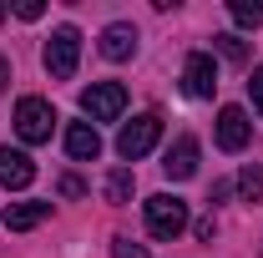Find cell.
Returning a JSON list of instances; mask_svg holds the SVG:
<instances>
[{"label":"cell","instance_id":"cell-1","mask_svg":"<svg viewBox=\"0 0 263 258\" xmlns=\"http://www.w3.org/2000/svg\"><path fill=\"white\" fill-rule=\"evenodd\" d=\"M142 218H147V233L152 238H177L187 228V202L172 197V193H152L142 202Z\"/></svg>","mask_w":263,"mask_h":258},{"label":"cell","instance_id":"cell-2","mask_svg":"<svg viewBox=\"0 0 263 258\" xmlns=\"http://www.w3.org/2000/svg\"><path fill=\"white\" fill-rule=\"evenodd\" d=\"M51 127H56V106L46 97H21L15 101V132H21V142H51Z\"/></svg>","mask_w":263,"mask_h":258},{"label":"cell","instance_id":"cell-3","mask_svg":"<svg viewBox=\"0 0 263 258\" xmlns=\"http://www.w3.org/2000/svg\"><path fill=\"white\" fill-rule=\"evenodd\" d=\"M76 61H81V31L76 26H56L51 41H46V71L56 81H71L76 76Z\"/></svg>","mask_w":263,"mask_h":258},{"label":"cell","instance_id":"cell-4","mask_svg":"<svg viewBox=\"0 0 263 258\" xmlns=\"http://www.w3.org/2000/svg\"><path fill=\"white\" fill-rule=\"evenodd\" d=\"M81 112L91 117V127H97V122H117V117L127 112V86H122V81H91V86L81 91Z\"/></svg>","mask_w":263,"mask_h":258},{"label":"cell","instance_id":"cell-5","mask_svg":"<svg viewBox=\"0 0 263 258\" xmlns=\"http://www.w3.org/2000/svg\"><path fill=\"white\" fill-rule=\"evenodd\" d=\"M157 137H162V117L142 112V117H132L127 127L117 132V152H122L127 162H137V157H147V152L157 147Z\"/></svg>","mask_w":263,"mask_h":258},{"label":"cell","instance_id":"cell-6","mask_svg":"<svg viewBox=\"0 0 263 258\" xmlns=\"http://www.w3.org/2000/svg\"><path fill=\"white\" fill-rule=\"evenodd\" d=\"M182 91L197 97V101H208L213 91H218V66H213L208 51H193V56L182 61Z\"/></svg>","mask_w":263,"mask_h":258},{"label":"cell","instance_id":"cell-7","mask_svg":"<svg viewBox=\"0 0 263 258\" xmlns=\"http://www.w3.org/2000/svg\"><path fill=\"white\" fill-rule=\"evenodd\" d=\"M248 137H253L248 112H243V106H223V112H218V147H223V152H243Z\"/></svg>","mask_w":263,"mask_h":258},{"label":"cell","instance_id":"cell-8","mask_svg":"<svg viewBox=\"0 0 263 258\" xmlns=\"http://www.w3.org/2000/svg\"><path fill=\"white\" fill-rule=\"evenodd\" d=\"M35 182V162L26 152H15V147H0V188H10V193H21V188H31Z\"/></svg>","mask_w":263,"mask_h":258},{"label":"cell","instance_id":"cell-9","mask_svg":"<svg viewBox=\"0 0 263 258\" xmlns=\"http://www.w3.org/2000/svg\"><path fill=\"white\" fill-rule=\"evenodd\" d=\"M162 172L172 177V182H187V177H193V172H197V137H187V132H182V137L167 147Z\"/></svg>","mask_w":263,"mask_h":258},{"label":"cell","instance_id":"cell-10","mask_svg":"<svg viewBox=\"0 0 263 258\" xmlns=\"http://www.w3.org/2000/svg\"><path fill=\"white\" fill-rule=\"evenodd\" d=\"M66 152L76 162H97L101 157V132L91 127V122H71V127H66Z\"/></svg>","mask_w":263,"mask_h":258},{"label":"cell","instance_id":"cell-11","mask_svg":"<svg viewBox=\"0 0 263 258\" xmlns=\"http://www.w3.org/2000/svg\"><path fill=\"white\" fill-rule=\"evenodd\" d=\"M132 51H137V26L111 21V26L101 31V56H106V61H127Z\"/></svg>","mask_w":263,"mask_h":258},{"label":"cell","instance_id":"cell-12","mask_svg":"<svg viewBox=\"0 0 263 258\" xmlns=\"http://www.w3.org/2000/svg\"><path fill=\"white\" fill-rule=\"evenodd\" d=\"M51 218V202H10L5 208V228L10 233H31V228H41Z\"/></svg>","mask_w":263,"mask_h":258},{"label":"cell","instance_id":"cell-13","mask_svg":"<svg viewBox=\"0 0 263 258\" xmlns=\"http://www.w3.org/2000/svg\"><path fill=\"white\" fill-rule=\"evenodd\" d=\"M238 193L248 197V202H263V167L258 162H248V167L238 172Z\"/></svg>","mask_w":263,"mask_h":258},{"label":"cell","instance_id":"cell-14","mask_svg":"<svg viewBox=\"0 0 263 258\" xmlns=\"http://www.w3.org/2000/svg\"><path fill=\"white\" fill-rule=\"evenodd\" d=\"M228 15L238 21V26H253V31H258V26H263V0H233Z\"/></svg>","mask_w":263,"mask_h":258},{"label":"cell","instance_id":"cell-15","mask_svg":"<svg viewBox=\"0 0 263 258\" xmlns=\"http://www.w3.org/2000/svg\"><path fill=\"white\" fill-rule=\"evenodd\" d=\"M127 197H132V172H127V167H117V172L106 177V202H117V208H122Z\"/></svg>","mask_w":263,"mask_h":258},{"label":"cell","instance_id":"cell-16","mask_svg":"<svg viewBox=\"0 0 263 258\" xmlns=\"http://www.w3.org/2000/svg\"><path fill=\"white\" fill-rule=\"evenodd\" d=\"M213 46H218L228 61H248V41H238V35H213Z\"/></svg>","mask_w":263,"mask_h":258},{"label":"cell","instance_id":"cell-17","mask_svg":"<svg viewBox=\"0 0 263 258\" xmlns=\"http://www.w3.org/2000/svg\"><path fill=\"white\" fill-rule=\"evenodd\" d=\"M111 258H152L142 243H132V238H111Z\"/></svg>","mask_w":263,"mask_h":258},{"label":"cell","instance_id":"cell-18","mask_svg":"<svg viewBox=\"0 0 263 258\" xmlns=\"http://www.w3.org/2000/svg\"><path fill=\"white\" fill-rule=\"evenodd\" d=\"M248 97H253V106L263 112V66L253 71V76H248Z\"/></svg>","mask_w":263,"mask_h":258},{"label":"cell","instance_id":"cell-19","mask_svg":"<svg viewBox=\"0 0 263 258\" xmlns=\"http://www.w3.org/2000/svg\"><path fill=\"white\" fill-rule=\"evenodd\" d=\"M41 10H46L41 0H21V5H15V15H21V21H41Z\"/></svg>","mask_w":263,"mask_h":258},{"label":"cell","instance_id":"cell-20","mask_svg":"<svg viewBox=\"0 0 263 258\" xmlns=\"http://www.w3.org/2000/svg\"><path fill=\"white\" fill-rule=\"evenodd\" d=\"M61 193L66 197H81V193H86V182H81V177H61Z\"/></svg>","mask_w":263,"mask_h":258},{"label":"cell","instance_id":"cell-21","mask_svg":"<svg viewBox=\"0 0 263 258\" xmlns=\"http://www.w3.org/2000/svg\"><path fill=\"white\" fill-rule=\"evenodd\" d=\"M5 81H10V61L0 56V91H5Z\"/></svg>","mask_w":263,"mask_h":258}]
</instances>
